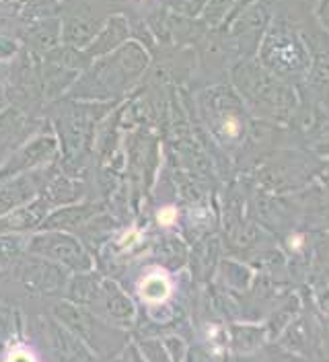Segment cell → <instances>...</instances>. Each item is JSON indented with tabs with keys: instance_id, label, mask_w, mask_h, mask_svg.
<instances>
[{
	"instance_id": "3",
	"label": "cell",
	"mask_w": 329,
	"mask_h": 362,
	"mask_svg": "<svg viewBox=\"0 0 329 362\" xmlns=\"http://www.w3.org/2000/svg\"><path fill=\"white\" fill-rule=\"evenodd\" d=\"M110 309L113 311V315L120 317H130L132 313H134V307L130 305V300L120 293L117 288H115V293L110 296Z\"/></svg>"
},
{
	"instance_id": "4",
	"label": "cell",
	"mask_w": 329,
	"mask_h": 362,
	"mask_svg": "<svg viewBox=\"0 0 329 362\" xmlns=\"http://www.w3.org/2000/svg\"><path fill=\"white\" fill-rule=\"evenodd\" d=\"M17 245H19V243H17L15 239H0V266L8 264V262L15 257V253L19 251Z\"/></svg>"
},
{
	"instance_id": "1",
	"label": "cell",
	"mask_w": 329,
	"mask_h": 362,
	"mask_svg": "<svg viewBox=\"0 0 329 362\" xmlns=\"http://www.w3.org/2000/svg\"><path fill=\"white\" fill-rule=\"evenodd\" d=\"M31 251H37L40 255L58 259L72 268H88V264H91L83 247L72 237L62 235V233H47V235L35 237L31 241Z\"/></svg>"
},
{
	"instance_id": "2",
	"label": "cell",
	"mask_w": 329,
	"mask_h": 362,
	"mask_svg": "<svg viewBox=\"0 0 329 362\" xmlns=\"http://www.w3.org/2000/svg\"><path fill=\"white\" fill-rule=\"evenodd\" d=\"M142 293H144V298L146 300H163L167 293H169V286H167V278H149L144 280V286H142Z\"/></svg>"
},
{
	"instance_id": "5",
	"label": "cell",
	"mask_w": 329,
	"mask_h": 362,
	"mask_svg": "<svg viewBox=\"0 0 329 362\" xmlns=\"http://www.w3.org/2000/svg\"><path fill=\"white\" fill-rule=\"evenodd\" d=\"M23 196H25V194H23V192H17V189H8V187L2 189V192H0V212H4L8 206L19 202Z\"/></svg>"
}]
</instances>
